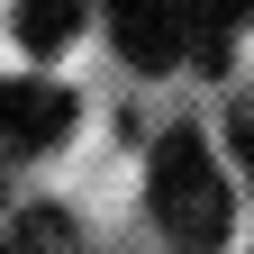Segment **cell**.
Wrapping results in <instances>:
<instances>
[{
  "label": "cell",
  "instance_id": "cell-3",
  "mask_svg": "<svg viewBox=\"0 0 254 254\" xmlns=\"http://www.w3.org/2000/svg\"><path fill=\"white\" fill-rule=\"evenodd\" d=\"M109 27H118V55L136 64V73H182V18H173V0H100Z\"/></svg>",
  "mask_w": 254,
  "mask_h": 254
},
{
  "label": "cell",
  "instance_id": "cell-4",
  "mask_svg": "<svg viewBox=\"0 0 254 254\" xmlns=\"http://www.w3.org/2000/svg\"><path fill=\"white\" fill-rule=\"evenodd\" d=\"M9 27H18V46H27V55H55V46L82 27V0H18Z\"/></svg>",
  "mask_w": 254,
  "mask_h": 254
},
{
  "label": "cell",
  "instance_id": "cell-5",
  "mask_svg": "<svg viewBox=\"0 0 254 254\" xmlns=\"http://www.w3.org/2000/svg\"><path fill=\"white\" fill-rule=\"evenodd\" d=\"M236 145H245V164H254V118H245V127H236Z\"/></svg>",
  "mask_w": 254,
  "mask_h": 254
},
{
  "label": "cell",
  "instance_id": "cell-6",
  "mask_svg": "<svg viewBox=\"0 0 254 254\" xmlns=\"http://www.w3.org/2000/svg\"><path fill=\"white\" fill-rule=\"evenodd\" d=\"M0 254H9V236H0Z\"/></svg>",
  "mask_w": 254,
  "mask_h": 254
},
{
  "label": "cell",
  "instance_id": "cell-1",
  "mask_svg": "<svg viewBox=\"0 0 254 254\" xmlns=\"http://www.w3.org/2000/svg\"><path fill=\"white\" fill-rule=\"evenodd\" d=\"M145 182H154V218H164V236H173L182 254H218V245H227V227H236V190H227L218 145L200 136V127H164V136H154Z\"/></svg>",
  "mask_w": 254,
  "mask_h": 254
},
{
  "label": "cell",
  "instance_id": "cell-2",
  "mask_svg": "<svg viewBox=\"0 0 254 254\" xmlns=\"http://www.w3.org/2000/svg\"><path fill=\"white\" fill-rule=\"evenodd\" d=\"M64 136H73V91L64 82H37V73L0 82V145L9 154H46Z\"/></svg>",
  "mask_w": 254,
  "mask_h": 254
}]
</instances>
